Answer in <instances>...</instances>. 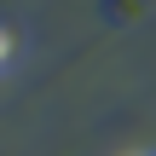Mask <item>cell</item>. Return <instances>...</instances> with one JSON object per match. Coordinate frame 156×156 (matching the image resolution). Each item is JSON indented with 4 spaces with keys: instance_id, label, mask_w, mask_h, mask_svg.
<instances>
[{
    "instance_id": "2",
    "label": "cell",
    "mask_w": 156,
    "mask_h": 156,
    "mask_svg": "<svg viewBox=\"0 0 156 156\" xmlns=\"http://www.w3.org/2000/svg\"><path fill=\"white\" fill-rule=\"evenodd\" d=\"M139 156H156V151H139Z\"/></svg>"
},
{
    "instance_id": "1",
    "label": "cell",
    "mask_w": 156,
    "mask_h": 156,
    "mask_svg": "<svg viewBox=\"0 0 156 156\" xmlns=\"http://www.w3.org/2000/svg\"><path fill=\"white\" fill-rule=\"evenodd\" d=\"M17 52H23V41H17V29H12V23H0V75H6V69L17 64Z\"/></svg>"
}]
</instances>
